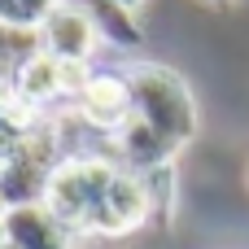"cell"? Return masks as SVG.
Wrapping results in <instances>:
<instances>
[{"label": "cell", "mask_w": 249, "mask_h": 249, "mask_svg": "<svg viewBox=\"0 0 249 249\" xmlns=\"http://www.w3.org/2000/svg\"><path fill=\"white\" fill-rule=\"evenodd\" d=\"M109 158H114V166L131 171V175H153V171L175 166L179 144H175V140H166L162 131H153L149 123L131 118L118 136H109Z\"/></svg>", "instance_id": "7"}, {"label": "cell", "mask_w": 249, "mask_h": 249, "mask_svg": "<svg viewBox=\"0 0 249 249\" xmlns=\"http://www.w3.org/2000/svg\"><path fill=\"white\" fill-rule=\"evenodd\" d=\"M4 245H9V241H4V223H0V249H4Z\"/></svg>", "instance_id": "15"}, {"label": "cell", "mask_w": 249, "mask_h": 249, "mask_svg": "<svg viewBox=\"0 0 249 249\" xmlns=\"http://www.w3.org/2000/svg\"><path fill=\"white\" fill-rule=\"evenodd\" d=\"M88 131H96V136H118L131 118H136V96H131V79H127V70H101V66H92V74H88V83H83V92L74 96V109H70Z\"/></svg>", "instance_id": "4"}, {"label": "cell", "mask_w": 249, "mask_h": 249, "mask_svg": "<svg viewBox=\"0 0 249 249\" xmlns=\"http://www.w3.org/2000/svg\"><path fill=\"white\" fill-rule=\"evenodd\" d=\"M127 79H131V96H136V118L184 149L197 136V96H193L188 79L162 61H136V66H127Z\"/></svg>", "instance_id": "1"}, {"label": "cell", "mask_w": 249, "mask_h": 249, "mask_svg": "<svg viewBox=\"0 0 249 249\" xmlns=\"http://www.w3.org/2000/svg\"><path fill=\"white\" fill-rule=\"evenodd\" d=\"M4 249H13V245H4Z\"/></svg>", "instance_id": "16"}, {"label": "cell", "mask_w": 249, "mask_h": 249, "mask_svg": "<svg viewBox=\"0 0 249 249\" xmlns=\"http://www.w3.org/2000/svg\"><path fill=\"white\" fill-rule=\"evenodd\" d=\"M61 158H66V149H61L57 118H39L0 158V210L39 206L48 197V184H53V171L61 166Z\"/></svg>", "instance_id": "2"}, {"label": "cell", "mask_w": 249, "mask_h": 249, "mask_svg": "<svg viewBox=\"0 0 249 249\" xmlns=\"http://www.w3.org/2000/svg\"><path fill=\"white\" fill-rule=\"evenodd\" d=\"M83 9L92 13V22H96V31H101V44L140 48L144 31L136 26V13H131V9H123V4H114V0H88Z\"/></svg>", "instance_id": "9"}, {"label": "cell", "mask_w": 249, "mask_h": 249, "mask_svg": "<svg viewBox=\"0 0 249 249\" xmlns=\"http://www.w3.org/2000/svg\"><path fill=\"white\" fill-rule=\"evenodd\" d=\"M57 9V0H0V26L39 31V22Z\"/></svg>", "instance_id": "11"}, {"label": "cell", "mask_w": 249, "mask_h": 249, "mask_svg": "<svg viewBox=\"0 0 249 249\" xmlns=\"http://www.w3.org/2000/svg\"><path fill=\"white\" fill-rule=\"evenodd\" d=\"M114 171H118V166H114V158H105V153H70V158H61V166L53 171V184H48L44 206H48L74 236H88L92 214H96V206H101V197H105Z\"/></svg>", "instance_id": "3"}, {"label": "cell", "mask_w": 249, "mask_h": 249, "mask_svg": "<svg viewBox=\"0 0 249 249\" xmlns=\"http://www.w3.org/2000/svg\"><path fill=\"white\" fill-rule=\"evenodd\" d=\"M144 223H153V206H149L144 179L118 166L114 179H109V188H105V197H101V206H96V214H92L88 236H109V241H118V236L140 232Z\"/></svg>", "instance_id": "5"}, {"label": "cell", "mask_w": 249, "mask_h": 249, "mask_svg": "<svg viewBox=\"0 0 249 249\" xmlns=\"http://www.w3.org/2000/svg\"><path fill=\"white\" fill-rule=\"evenodd\" d=\"M39 31H26V26H0V70L4 79H13L31 57H39Z\"/></svg>", "instance_id": "10"}, {"label": "cell", "mask_w": 249, "mask_h": 249, "mask_svg": "<svg viewBox=\"0 0 249 249\" xmlns=\"http://www.w3.org/2000/svg\"><path fill=\"white\" fill-rule=\"evenodd\" d=\"M4 241L13 249H74V232L39 201V206H18L0 214Z\"/></svg>", "instance_id": "8"}, {"label": "cell", "mask_w": 249, "mask_h": 249, "mask_svg": "<svg viewBox=\"0 0 249 249\" xmlns=\"http://www.w3.org/2000/svg\"><path fill=\"white\" fill-rule=\"evenodd\" d=\"M210 4H219V9H228V4H232V0H210Z\"/></svg>", "instance_id": "14"}, {"label": "cell", "mask_w": 249, "mask_h": 249, "mask_svg": "<svg viewBox=\"0 0 249 249\" xmlns=\"http://www.w3.org/2000/svg\"><path fill=\"white\" fill-rule=\"evenodd\" d=\"M0 214H4V210H0Z\"/></svg>", "instance_id": "17"}, {"label": "cell", "mask_w": 249, "mask_h": 249, "mask_svg": "<svg viewBox=\"0 0 249 249\" xmlns=\"http://www.w3.org/2000/svg\"><path fill=\"white\" fill-rule=\"evenodd\" d=\"M114 4H123V9H131V13H136V9H140L144 0H114Z\"/></svg>", "instance_id": "13"}, {"label": "cell", "mask_w": 249, "mask_h": 249, "mask_svg": "<svg viewBox=\"0 0 249 249\" xmlns=\"http://www.w3.org/2000/svg\"><path fill=\"white\" fill-rule=\"evenodd\" d=\"M39 48L57 61H83L92 66L96 48H101V31L92 22L88 9L79 4H57L44 22H39Z\"/></svg>", "instance_id": "6"}, {"label": "cell", "mask_w": 249, "mask_h": 249, "mask_svg": "<svg viewBox=\"0 0 249 249\" xmlns=\"http://www.w3.org/2000/svg\"><path fill=\"white\" fill-rule=\"evenodd\" d=\"M140 179H144V193H149V206H153V223H162L171 214V206H175V166L140 175Z\"/></svg>", "instance_id": "12"}]
</instances>
